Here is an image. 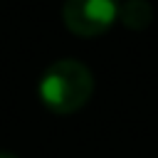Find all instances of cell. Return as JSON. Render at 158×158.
I'll list each match as a JSON object with an SVG mask.
<instances>
[{
    "instance_id": "cell-3",
    "label": "cell",
    "mask_w": 158,
    "mask_h": 158,
    "mask_svg": "<svg viewBox=\"0 0 158 158\" xmlns=\"http://www.w3.org/2000/svg\"><path fill=\"white\" fill-rule=\"evenodd\" d=\"M118 20L128 30H146L153 20V7L146 0H126L118 5Z\"/></svg>"
},
{
    "instance_id": "cell-1",
    "label": "cell",
    "mask_w": 158,
    "mask_h": 158,
    "mask_svg": "<svg viewBox=\"0 0 158 158\" xmlns=\"http://www.w3.org/2000/svg\"><path fill=\"white\" fill-rule=\"evenodd\" d=\"M94 91V77L79 59H59L44 69L37 84L40 101L52 114L79 111Z\"/></svg>"
},
{
    "instance_id": "cell-2",
    "label": "cell",
    "mask_w": 158,
    "mask_h": 158,
    "mask_svg": "<svg viewBox=\"0 0 158 158\" xmlns=\"http://www.w3.org/2000/svg\"><path fill=\"white\" fill-rule=\"evenodd\" d=\"M62 20L72 35L99 37L118 20L116 0H64Z\"/></svg>"
},
{
    "instance_id": "cell-4",
    "label": "cell",
    "mask_w": 158,
    "mask_h": 158,
    "mask_svg": "<svg viewBox=\"0 0 158 158\" xmlns=\"http://www.w3.org/2000/svg\"><path fill=\"white\" fill-rule=\"evenodd\" d=\"M0 158H17V156H12V153H5V151H0Z\"/></svg>"
}]
</instances>
